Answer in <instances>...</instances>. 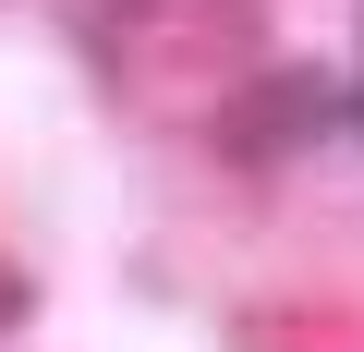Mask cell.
Listing matches in <instances>:
<instances>
[{
  "label": "cell",
  "mask_w": 364,
  "mask_h": 352,
  "mask_svg": "<svg viewBox=\"0 0 364 352\" xmlns=\"http://www.w3.org/2000/svg\"><path fill=\"white\" fill-rule=\"evenodd\" d=\"M25 304H37V292H25L13 267H0V328H25Z\"/></svg>",
  "instance_id": "2"
},
{
  "label": "cell",
  "mask_w": 364,
  "mask_h": 352,
  "mask_svg": "<svg viewBox=\"0 0 364 352\" xmlns=\"http://www.w3.org/2000/svg\"><path fill=\"white\" fill-rule=\"evenodd\" d=\"M340 122V97H328V73H255L243 97H231V122H219V146L231 158H291V146H316Z\"/></svg>",
  "instance_id": "1"
}]
</instances>
